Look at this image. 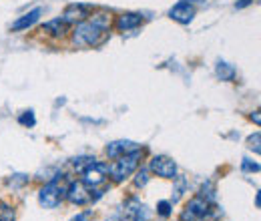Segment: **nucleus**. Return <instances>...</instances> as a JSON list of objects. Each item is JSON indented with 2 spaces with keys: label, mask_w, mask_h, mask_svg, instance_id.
<instances>
[{
  "label": "nucleus",
  "mask_w": 261,
  "mask_h": 221,
  "mask_svg": "<svg viewBox=\"0 0 261 221\" xmlns=\"http://www.w3.org/2000/svg\"><path fill=\"white\" fill-rule=\"evenodd\" d=\"M111 29V14L97 12L83 22H76L72 31L74 46H98L107 38V31Z\"/></svg>",
  "instance_id": "nucleus-1"
},
{
  "label": "nucleus",
  "mask_w": 261,
  "mask_h": 221,
  "mask_svg": "<svg viewBox=\"0 0 261 221\" xmlns=\"http://www.w3.org/2000/svg\"><path fill=\"white\" fill-rule=\"evenodd\" d=\"M66 187H68V179H66V175L57 173V175H55L42 189L38 191V203H40L42 207H46V209H55V207H59V205L63 203V199H65Z\"/></svg>",
  "instance_id": "nucleus-2"
},
{
  "label": "nucleus",
  "mask_w": 261,
  "mask_h": 221,
  "mask_svg": "<svg viewBox=\"0 0 261 221\" xmlns=\"http://www.w3.org/2000/svg\"><path fill=\"white\" fill-rule=\"evenodd\" d=\"M145 149H135L127 155H121L119 159H115L113 165H109V175L115 183H123L125 179H129L130 175L139 169L141 159H143Z\"/></svg>",
  "instance_id": "nucleus-3"
},
{
  "label": "nucleus",
  "mask_w": 261,
  "mask_h": 221,
  "mask_svg": "<svg viewBox=\"0 0 261 221\" xmlns=\"http://www.w3.org/2000/svg\"><path fill=\"white\" fill-rule=\"evenodd\" d=\"M102 197V191H95L87 187L83 181H68L65 199H68L72 205H89L95 203Z\"/></svg>",
  "instance_id": "nucleus-4"
},
{
  "label": "nucleus",
  "mask_w": 261,
  "mask_h": 221,
  "mask_svg": "<svg viewBox=\"0 0 261 221\" xmlns=\"http://www.w3.org/2000/svg\"><path fill=\"white\" fill-rule=\"evenodd\" d=\"M213 203H209L207 199H203L201 195H195L183 209L181 213V221H203L205 217L211 215Z\"/></svg>",
  "instance_id": "nucleus-5"
},
{
  "label": "nucleus",
  "mask_w": 261,
  "mask_h": 221,
  "mask_svg": "<svg viewBox=\"0 0 261 221\" xmlns=\"http://www.w3.org/2000/svg\"><path fill=\"white\" fill-rule=\"evenodd\" d=\"M83 183L87 185V187H91V189H95L98 185H102L105 181H107V177H109V163H102V161H95V163H91L83 173Z\"/></svg>",
  "instance_id": "nucleus-6"
},
{
  "label": "nucleus",
  "mask_w": 261,
  "mask_h": 221,
  "mask_svg": "<svg viewBox=\"0 0 261 221\" xmlns=\"http://www.w3.org/2000/svg\"><path fill=\"white\" fill-rule=\"evenodd\" d=\"M123 215L129 221H151V209L139 197H129L123 203Z\"/></svg>",
  "instance_id": "nucleus-7"
},
{
  "label": "nucleus",
  "mask_w": 261,
  "mask_h": 221,
  "mask_svg": "<svg viewBox=\"0 0 261 221\" xmlns=\"http://www.w3.org/2000/svg\"><path fill=\"white\" fill-rule=\"evenodd\" d=\"M149 171L163 179H175L177 177V163L167 155H155L149 161Z\"/></svg>",
  "instance_id": "nucleus-8"
},
{
  "label": "nucleus",
  "mask_w": 261,
  "mask_h": 221,
  "mask_svg": "<svg viewBox=\"0 0 261 221\" xmlns=\"http://www.w3.org/2000/svg\"><path fill=\"white\" fill-rule=\"evenodd\" d=\"M169 18H173L179 24H189L195 18V6L189 0H179L171 10H169Z\"/></svg>",
  "instance_id": "nucleus-9"
},
{
  "label": "nucleus",
  "mask_w": 261,
  "mask_h": 221,
  "mask_svg": "<svg viewBox=\"0 0 261 221\" xmlns=\"http://www.w3.org/2000/svg\"><path fill=\"white\" fill-rule=\"evenodd\" d=\"M91 10H93V6H89V4H79V2L76 4H68L61 18L65 20L66 24H76V22L87 20L91 16Z\"/></svg>",
  "instance_id": "nucleus-10"
},
{
  "label": "nucleus",
  "mask_w": 261,
  "mask_h": 221,
  "mask_svg": "<svg viewBox=\"0 0 261 221\" xmlns=\"http://www.w3.org/2000/svg\"><path fill=\"white\" fill-rule=\"evenodd\" d=\"M135 149H141L135 141H125V139H121V141H113V143H109L107 149H105V153H107V157L109 159H119L121 155H127V153L135 151Z\"/></svg>",
  "instance_id": "nucleus-11"
},
{
  "label": "nucleus",
  "mask_w": 261,
  "mask_h": 221,
  "mask_svg": "<svg viewBox=\"0 0 261 221\" xmlns=\"http://www.w3.org/2000/svg\"><path fill=\"white\" fill-rule=\"evenodd\" d=\"M40 14H42V8L40 6H36L33 8L31 12H27V14H22L20 18H16L14 22H12V31H27V29H31L33 24L38 22V18H40Z\"/></svg>",
  "instance_id": "nucleus-12"
},
{
  "label": "nucleus",
  "mask_w": 261,
  "mask_h": 221,
  "mask_svg": "<svg viewBox=\"0 0 261 221\" xmlns=\"http://www.w3.org/2000/svg\"><path fill=\"white\" fill-rule=\"evenodd\" d=\"M141 24H143V14H139V12H125V14H121V16L117 18V22H115V27L121 32L133 31V29H137V27H141Z\"/></svg>",
  "instance_id": "nucleus-13"
},
{
  "label": "nucleus",
  "mask_w": 261,
  "mask_h": 221,
  "mask_svg": "<svg viewBox=\"0 0 261 221\" xmlns=\"http://www.w3.org/2000/svg\"><path fill=\"white\" fill-rule=\"evenodd\" d=\"M42 32H48L53 36H65L68 32V24L63 18H55V20H48V22L42 24Z\"/></svg>",
  "instance_id": "nucleus-14"
},
{
  "label": "nucleus",
  "mask_w": 261,
  "mask_h": 221,
  "mask_svg": "<svg viewBox=\"0 0 261 221\" xmlns=\"http://www.w3.org/2000/svg\"><path fill=\"white\" fill-rule=\"evenodd\" d=\"M215 75H217L221 81L231 83V81H235L237 70H235V66H233V64L225 63V61H219V63L215 64Z\"/></svg>",
  "instance_id": "nucleus-15"
},
{
  "label": "nucleus",
  "mask_w": 261,
  "mask_h": 221,
  "mask_svg": "<svg viewBox=\"0 0 261 221\" xmlns=\"http://www.w3.org/2000/svg\"><path fill=\"white\" fill-rule=\"evenodd\" d=\"M97 159L95 157H87V155H83V157H74L72 161H70V165H72V169L74 171H79V173H83L91 163H95Z\"/></svg>",
  "instance_id": "nucleus-16"
},
{
  "label": "nucleus",
  "mask_w": 261,
  "mask_h": 221,
  "mask_svg": "<svg viewBox=\"0 0 261 221\" xmlns=\"http://www.w3.org/2000/svg\"><path fill=\"white\" fill-rule=\"evenodd\" d=\"M149 167H141V169H137L135 171V185L137 187H145L147 183H149Z\"/></svg>",
  "instance_id": "nucleus-17"
},
{
  "label": "nucleus",
  "mask_w": 261,
  "mask_h": 221,
  "mask_svg": "<svg viewBox=\"0 0 261 221\" xmlns=\"http://www.w3.org/2000/svg\"><path fill=\"white\" fill-rule=\"evenodd\" d=\"M14 219H16L14 209L6 201H0V221H14Z\"/></svg>",
  "instance_id": "nucleus-18"
},
{
  "label": "nucleus",
  "mask_w": 261,
  "mask_h": 221,
  "mask_svg": "<svg viewBox=\"0 0 261 221\" xmlns=\"http://www.w3.org/2000/svg\"><path fill=\"white\" fill-rule=\"evenodd\" d=\"M175 181H177V187H175V195H173V199H171V203H173V205L181 199L183 191L187 189V179H185V177H175Z\"/></svg>",
  "instance_id": "nucleus-19"
},
{
  "label": "nucleus",
  "mask_w": 261,
  "mask_h": 221,
  "mask_svg": "<svg viewBox=\"0 0 261 221\" xmlns=\"http://www.w3.org/2000/svg\"><path fill=\"white\" fill-rule=\"evenodd\" d=\"M18 123L22 127H29V129H33L36 125V117H34V111H24L20 117H18Z\"/></svg>",
  "instance_id": "nucleus-20"
},
{
  "label": "nucleus",
  "mask_w": 261,
  "mask_h": 221,
  "mask_svg": "<svg viewBox=\"0 0 261 221\" xmlns=\"http://www.w3.org/2000/svg\"><path fill=\"white\" fill-rule=\"evenodd\" d=\"M259 143H261V135H259V131H255L253 135H249V139H247V147L255 153V155H259V151H261V147H259Z\"/></svg>",
  "instance_id": "nucleus-21"
},
{
  "label": "nucleus",
  "mask_w": 261,
  "mask_h": 221,
  "mask_svg": "<svg viewBox=\"0 0 261 221\" xmlns=\"http://www.w3.org/2000/svg\"><path fill=\"white\" fill-rule=\"evenodd\" d=\"M157 213H159L161 217H169V215L173 213V203L167 201V199L159 201V203H157Z\"/></svg>",
  "instance_id": "nucleus-22"
},
{
  "label": "nucleus",
  "mask_w": 261,
  "mask_h": 221,
  "mask_svg": "<svg viewBox=\"0 0 261 221\" xmlns=\"http://www.w3.org/2000/svg\"><path fill=\"white\" fill-rule=\"evenodd\" d=\"M241 169H243L245 173H257V171H259V163L245 157L243 161H241Z\"/></svg>",
  "instance_id": "nucleus-23"
},
{
  "label": "nucleus",
  "mask_w": 261,
  "mask_h": 221,
  "mask_svg": "<svg viewBox=\"0 0 261 221\" xmlns=\"http://www.w3.org/2000/svg\"><path fill=\"white\" fill-rule=\"evenodd\" d=\"M68 221H95V213L89 209V211H81V213H76L74 217H70Z\"/></svg>",
  "instance_id": "nucleus-24"
},
{
  "label": "nucleus",
  "mask_w": 261,
  "mask_h": 221,
  "mask_svg": "<svg viewBox=\"0 0 261 221\" xmlns=\"http://www.w3.org/2000/svg\"><path fill=\"white\" fill-rule=\"evenodd\" d=\"M8 183L14 185V187H20V185H27L29 183V177L27 175H12V179Z\"/></svg>",
  "instance_id": "nucleus-25"
},
{
  "label": "nucleus",
  "mask_w": 261,
  "mask_h": 221,
  "mask_svg": "<svg viewBox=\"0 0 261 221\" xmlns=\"http://www.w3.org/2000/svg\"><path fill=\"white\" fill-rule=\"evenodd\" d=\"M249 4H253V0H237V2H235V8H237V10H241V8L249 6Z\"/></svg>",
  "instance_id": "nucleus-26"
},
{
  "label": "nucleus",
  "mask_w": 261,
  "mask_h": 221,
  "mask_svg": "<svg viewBox=\"0 0 261 221\" xmlns=\"http://www.w3.org/2000/svg\"><path fill=\"white\" fill-rule=\"evenodd\" d=\"M251 121H255V125H259V123H261L259 111H255V113H251Z\"/></svg>",
  "instance_id": "nucleus-27"
},
{
  "label": "nucleus",
  "mask_w": 261,
  "mask_h": 221,
  "mask_svg": "<svg viewBox=\"0 0 261 221\" xmlns=\"http://www.w3.org/2000/svg\"><path fill=\"white\" fill-rule=\"evenodd\" d=\"M105 221H127L123 215H111V217H107Z\"/></svg>",
  "instance_id": "nucleus-28"
},
{
  "label": "nucleus",
  "mask_w": 261,
  "mask_h": 221,
  "mask_svg": "<svg viewBox=\"0 0 261 221\" xmlns=\"http://www.w3.org/2000/svg\"><path fill=\"white\" fill-rule=\"evenodd\" d=\"M189 2H205V0H189Z\"/></svg>",
  "instance_id": "nucleus-29"
}]
</instances>
